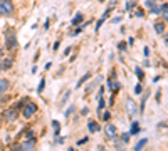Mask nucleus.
<instances>
[{"label": "nucleus", "instance_id": "nucleus-1", "mask_svg": "<svg viewBox=\"0 0 168 151\" xmlns=\"http://www.w3.org/2000/svg\"><path fill=\"white\" fill-rule=\"evenodd\" d=\"M14 3L12 0H0V15H12Z\"/></svg>", "mask_w": 168, "mask_h": 151}, {"label": "nucleus", "instance_id": "nucleus-2", "mask_svg": "<svg viewBox=\"0 0 168 151\" xmlns=\"http://www.w3.org/2000/svg\"><path fill=\"white\" fill-rule=\"evenodd\" d=\"M35 111H37V106H35L34 103H29V104H25V107H24V118H30L32 114L35 113Z\"/></svg>", "mask_w": 168, "mask_h": 151}, {"label": "nucleus", "instance_id": "nucleus-3", "mask_svg": "<svg viewBox=\"0 0 168 151\" xmlns=\"http://www.w3.org/2000/svg\"><path fill=\"white\" fill-rule=\"evenodd\" d=\"M20 148H22L24 151H34V148H35V139H34V138L25 139V141L20 145Z\"/></svg>", "mask_w": 168, "mask_h": 151}, {"label": "nucleus", "instance_id": "nucleus-4", "mask_svg": "<svg viewBox=\"0 0 168 151\" xmlns=\"http://www.w3.org/2000/svg\"><path fill=\"white\" fill-rule=\"evenodd\" d=\"M126 109H128V113L133 116V114H136V111H138V107H136V103H135L133 99H128L126 101Z\"/></svg>", "mask_w": 168, "mask_h": 151}, {"label": "nucleus", "instance_id": "nucleus-5", "mask_svg": "<svg viewBox=\"0 0 168 151\" xmlns=\"http://www.w3.org/2000/svg\"><path fill=\"white\" fill-rule=\"evenodd\" d=\"M3 116H5L7 121H15V118H17V109H7Z\"/></svg>", "mask_w": 168, "mask_h": 151}, {"label": "nucleus", "instance_id": "nucleus-6", "mask_svg": "<svg viewBox=\"0 0 168 151\" xmlns=\"http://www.w3.org/2000/svg\"><path fill=\"white\" fill-rule=\"evenodd\" d=\"M106 136H108V138H114V136H116V126L114 124L106 126Z\"/></svg>", "mask_w": 168, "mask_h": 151}, {"label": "nucleus", "instance_id": "nucleus-7", "mask_svg": "<svg viewBox=\"0 0 168 151\" xmlns=\"http://www.w3.org/2000/svg\"><path fill=\"white\" fill-rule=\"evenodd\" d=\"M88 128H89V131H91V133H98L99 129H101L96 121H89V123H88Z\"/></svg>", "mask_w": 168, "mask_h": 151}, {"label": "nucleus", "instance_id": "nucleus-8", "mask_svg": "<svg viewBox=\"0 0 168 151\" xmlns=\"http://www.w3.org/2000/svg\"><path fill=\"white\" fill-rule=\"evenodd\" d=\"M148 96H150V91H146L141 98V104H140V107H138V111H140L141 114H143V111H145V103H146V99H148Z\"/></svg>", "mask_w": 168, "mask_h": 151}, {"label": "nucleus", "instance_id": "nucleus-9", "mask_svg": "<svg viewBox=\"0 0 168 151\" xmlns=\"http://www.w3.org/2000/svg\"><path fill=\"white\" fill-rule=\"evenodd\" d=\"M83 19H84V15H83L81 12H77V14H76V17L72 19V22H71V24H72V25H79L81 22H83Z\"/></svg>", "mask_w": 168, "mask_h": 151}, {"label": "nucleus", "instance_id": "nucleus-10", "mask_svg": "<svg viewBox=\"0 0 168 151\" xmlns=\"http://www.w3.org/2000/svg\"><path fill=\"white\" fill-rule=\"evenodd\" d=\"M155 32H156V34H163V32H165V24H163V22H156L155 24Z\"/></svg>", "mask_w": 168, "mask_h": 151}, {"label": "nucleus", "instance_id": "nucleus-11", "mask_svg": "<svg viewBox=\"0 0 168 151\" xmlns=\"http://www.w3.org/2000/svg\"><path fill=\"white\" fill-rule=\"evenodd\" d=\"M7 89H9V82H7L5 79H0V94H3Z\"/></svg>", "mask_w": 168, "mask_h": 151}, {"label": "nucleus", "instance_id": "nucleus-12", "mask_svg": "<svg viewBox=\"0 0 168 151\" xmlns=\"http://www.w3.org/2000/svg\"><path fill=\"white\" fill-rule=\"evenodd\" d=\"M7 47H15V37H14V34H10L9 37H7Z\"/></svg>", "mask_w": 168, "mask_h": 151}, {"label": "nucleus", "instance_id": "nucleus-13", "mask_svg": "<svg viewBox=\"0 0 168 151\" xmlns=\"http://www.w3.org/2000/svg\"><path fill=\"white\" fill-rule=\"evenodd\" d=\"M146 143H148V139H146V138H143L141 141H138V145L135 146V151H141L143 148H145V145H146Z\"/></svg>", "mask_w": 168, "mask_h": 151}, {"label": "nucleus", "instance_id": "nucleus-14", "mask_svg": "<svg viewBox=\"0 0 168 151\" xmlns=\"http://www.w3.org/2000/svg\"><path fill=\"white\" fill-rule=\"evenodd\" d=\"M89 77H91V74H89V72H88V74H84L83 77L79 79V82H77V87H81V86H83L84 82H86V81H88V79H89Z\"/></svg>", "mask_w": 168, "mask_h": 151}, {"label": "nucleus", "instance_id": "nucleus-15", "mask_svg": "<svg viewBox=\"0 0 168 151\" xmlns=\"http://www.w3.org/2000/svg\"><path fill=\"white\" fill-rule=\"evenodd\" d=\"M135 72H136V76H138V79H140V81H143V79H145V72H143L140 67H135Z\"/></svg>", "mask_w": 168, "mask_h": 151}, {"label": "nucleus", "instance_id": "nucleus-16", "mask_svg": "<svg viewBox=\"0 0 168 151\" xmlns=\"http://www.w3.org/2000/svg\"><path fill=\"white\" fill-rule=\"evenodd\" d=\"M136 133H140V124L133 123V124H131V134H136Z\"/></svg>", "mask_w": 168, "mask_h": 151}, {"label": "nucleus", "instance_id": "nucleus-17", "mask_svg": "<svg viewBox=\"0 0 168 151\" xmlns=\"http://www.w3.org/2000/svg\"><path fill=\"white\" fill-rule=\"evenodd\" d=\"M2 67H3V69H10V67H12V60H10V59H5V60L2 62Z\"/></svg>", "mask_w": 168, "mask_h": 151}, {"label": "nucleus", "instance_id": "nucleus-18", "mask_svg": "<svg viewBox=\"0 0 168 151\" xmlns=\"http://www.w3.org/2000/svg\"><path fill=\"white\" fill-rule=\"evenodd\" d=\"M69 98H71V91H67L66 94H64L62 98H61V104H66V103H67V99H69Z\"/></svg>", "mask_w": 168, "mask_h": 151}, {"label": "nucleus", "instance_id": "nucleus-19", "mask_svg": "<svg viewBox=\"0 0 168 151\" xmlns=\"http://www.w3.org/2000/svg\"><path fill=\"white\" fill-rule=\"evenodd\" d=\"M104 109V101H103V98H99V106H98V113L101 114V111Z\"/></svg>", "mask_w": 168, "mask_h": 151}, {"label": "nucleus", "instance_id": "nucleus-20", "mask_svg": "<svg viewBox=\"0 0 168 151\" xmlns=\"http://www.w3.org/2000/svg\"><path fill=\"white\" fill-rule=\"evenodd\" d=\"M151 14H162V9H160V7H156V5H153L151 7Z\"/></svg>", "mask_w": 168, "mask_h": 151}, {"label": "nucleus", "instance_id": "nucleus-21", "mask_svg": "<svg viewBox=\"0 0 168 151\" xmlns=\"http://www.w3.org/2000/svg\"><path fill=\"white\" fill-rule=\"evenodd\" d=\"M121 139H123L124 143H128L130 141V134H128V133H123V134H121Z\"/></svg>", "mask_w": 168, "mask_h": 151}, {"label": "nucleus", "instance_id": "nucleus-22", "mask_svg": "<svg viewBox=\"0 0 168 151\" xmlns=\"http://www.w3.org/2000/svg\"><path fill=\"white\" fill-rule=\"evenodd\" d=\"M52 126H54V131H56V134H57V133H59V129H61L59 123H57V121H52Z\"/></svg>", "mask_w": 168, "mask_h": 151}, {"label": "nucleus", "instance_id": "nucleus-23", "mask_svg": "<svg viewBox=\"0 0 168 151\" xmlns=\"http://www.w3.org/2000/svg\"><path fill=\"white\" fill-rule=\"evenodd\" d=\"M141 91H143L141 84H136V87H135V94H141Z\"/></svg>", "mask_w": 168, "mask_h": 151}, {"label": "nucleus", "instance_id": "nucleus-24", "mask_svg": "<svg viewBox=\"0 0 168 151\" xmlns=\"http://www.w3.org/2000/svg\"><path fill=\"white\" fill-rule=\"evenodd\" d=\"M109 118H111V113H108V111H106V113L103 114V119H104V121H109Z\"/></svg>", "mask_w": 168, "mask_h": 151}, {"label": "nucleus", "instance_id": "nucleus-25", "mask_svg": "<svg viewBox=\"0 0 168 151\" xmlns=\"http://www.w3.org/2000/svg\"><path fill=\"white\" fill-rule=\"evenodd\" d=\"M135 5H136V2H128V3H126V9H128V10H131Z\"/></svg>", "mask_w": 168, "mask_h": 151}, {"label": "nucleus", "instance_id": "nucleus-26", "mask_svg": "<svg viewBox=\"0 0 168 151\" xmlns=\"http://www.w3.org/2000/svg\"><path fill=\"white\" fill-rule=\"evenodd\" d=\"M25 136H27V139H30V138H34V131H32V129H29V131L25 133Z\"/></svg>", "mask_w": 168, "mask_h": 151}, {"label": "nucleus", "instance_id": "nucleus-27", "mask_svg": "<svg viewBox=\"0 0 168 151\" xmlns=\"http://www.w3.org/2000/svg\"><path fill=\"white\" fill-rule=\"evenodd\" d=\"M44 86H45V81L42 79V81H41V84H39V91H44Z\"/></svg>", "mask_w": 168, "mask_h": 151}, {"label": "nucleus", "instance_id": "nucleus-28", "mask_svg": "<svg viewBox=\"0 0 168 151\" xmlns=\"http://www.w3.org/2000/svg\"><path fill=\"white\" fill-rule=\"evenodd\" d=\"M118 47H119V50H124V47H126V42H119V45H118Z\"/></svg>", "mask_w": 168, "mask_h": 151}, {"label": "nucleus", "instance_id": "nucleus-29", "mask_svg": "<svg viewBox=\"0 0 168 151\" xmlns=\"http://www.w3.org/2000/svg\"><path fill=\"white\" fill-rule=\"evenodd\" d=\"M160 9H162V12H166V10H168V3H163Z\"/></svg>", "mask_w": 168, "mask_h": 151}, {"label": "nucleus", "instance_id": "nucleus-30", "mask_svg": "<svg viewBox=\"0 0 168 151\" xmlns=\"http://www.w3.org/2000/svg\"><path fill=\"white\" fill-rule=\"evenodd\" d=\"M72 111H74V106H71V107H69V109H67V111H66V116H69V114H71V113H72Z\"/></svg>", "mask_w": 168, "mask_h": 151}, {"label": "nucleus", "instance_id": "nucleus-31", "mask_svg": "<svg viewBox=\"0 0 168 151\" xmlns=\"http://www.w3.org/2000/svg\"><path fill=\"white\" fill-rule=\"evenodd\" d=\"M86 141H88V138H83V139H81V141H79V143H77V145H84V143H86Z\"/></svg>", "mask_w": 168, "mask_h": 151}, {"label": "nucleus", "instance_id": "nucleus-32", "mask_svg": "<svg viewBox=\"0 0 168 151\" xmlns=\"http://www.w3.org/2000/svg\"><path fill=\"white\" fill-rule=\"evenodd\" d=\"M163 14H165V20H168V10H166V12H163Z\"/></svg>", "mask_w": 168, "mask_h": 151}, {"label": "nucleus", "instance_id": "nucleus-33", "mask_svg": "<svg viewBox=\"0 0 168 151\" xmlns=\"http://www.w3.org/2000/svg\"><path fill=\"white\" fill-rule=\"evenodd\" d=\"M15 151H24L22 148H19V146H15Z\"/></svg>", "mask_w": 168, "mask_h": 151}, {"label": "nucleus", "instance_id": "nucleus-34", "mask_svg": "<svg viewBox=\"0 0 168 151\" xmlns=\"http://www.w3.org/2000/svg\"><path fill=\"white\" fill-rule=\"evenodd\" d=\"M69 151H76V149H74V148H69Z\"/></svg>", "mask_w": 168, "mask_h": 151}, {"label": "nucleus", "instance_id": "nucleus-35", "mask_svg": "<svg viewBox=\"0 0 168 151\" xmlns=\"http://www.w3.org/2000/svg\"><path fill=\"white\" fill-rule=\"evenodd\" d=\"M0 57H2V50H0Z\"/></svg>", "mask_w": 168, "mask_h": 151}, {"label": "nucleus", "instance_id": "nucleus-36", "mask_svg": "<svg viewBox=\"0 0 168 151\" xmlns=\"http://www.w3.org/2000/svg\"><path fill=\"white\" fill-rule=\"evenodd\" d=\"M99 2H104V0H99Z\"/></svg>", "mask_w": 168, "mask_h": 151}]
</instances>
